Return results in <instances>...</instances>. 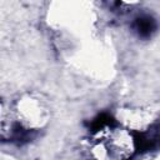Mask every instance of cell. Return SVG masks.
Listing matches in <instances>:
<instances>
[{"mask_svg":"<svg viewBox=\"0 0 160 160\" xmlns=\"http://www.w3.org/2000/svg\"><path fill=\"white\" fill-rule=\"evenodd\" d=\"M132 29L134 31L141 36V38H149L156 29V22L155 20L149 16V15H141L136 18L132 22Z\"/></svg>","mask_w":160,"mask_h":160,"instance_id":"obj_1","label":"cell"}]
</instances>
